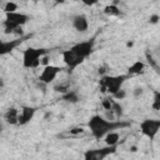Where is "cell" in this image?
Returning a JSON list of instances; mask_svg holds the SVG:
<instances>
[{"instance_id": "obj_1", "label": "cell", "mask_w": 160, "mask_h": 160, "mask_svg": "<svg viewBox=\"0 0 160 160\" xmlns=\"http://www.w3.org/2000/svg\"><path fill=\"white\" fill-rule=\"evenodd\" d=\"M45 55V51L39 48H26L22 51V66L25 69H38L40 66L41 58Z\"/></svg>"}, {"instance_id": "obj_2", "label": "cell", "mask_w": 160, "mask_h": 160, "mask_svg": "<svg viewBox=\"0 0 160 160\" xmlns=\"http://www.w3.org/2000/svg\"><path fill=\"white\" fill-rule=\"evenodd\" d=\"M89 129L91 131V134L100 139V138H104V135L106 132H109L110 130H114L112 129V122L108 121L105 118L100 116V115H95L90 119L89 121Z\"/></svg>"}, {"instance_id": "obj_3", "label": "cell", "mask_w": 160, "mask_h": 160, "mask_svg": "<svg viewBox=\"0 0 160 160\" xmlns=\"http://www.w3.org/2000/svg\"><path fill=\"white\" fill-rule=\"evenodd\" d=\"M124 76H115V75H108L101 79V91H106L110 95H115L119 90H121V86L124 84Z\"/></svg>"}, {"instance_id": "obj_4", "label": "cell", "mask_w": 160, "mask_h": 160, "mask_svg": "<svg viewBox=\"0 0 160 160\" xmlns=\"http://www.w3.org/2000/svg\"><path fill=\"white\" fill-rule=\"evenodd\" d=\"M139 129H140V132L144 136H146L150 140H152L159 132L160 120H158V119H145V120H142L140 122Z\"/></svg>"}, {"instance_id": "obj_5", "label": "cell", "mask_w": 160, "mask_h": 160, "mask_svg": "<svg viewBox=\"0 0 160 160\" xmlns=\"http://www.w3.org/2000/svg\"><path fill=\"white\" fill-rule=\"evenodd\" d=\"M28 21V15L22 14V12H12V14H6V19H5V26H6V31L12 32L14 30H18L19 26L24 25Z\"/></svg>"}, {"instance_id": "obj_6", "label": "cell", "mask_w": 160, "mask_h": 160, "mask_svg": "<svg viewBox=\"0 0 160 160\" xmlns=\"http://www.w3.org/2000/svg\"><path fill=\"white\" fill-rule=\"evenodd\" d=\"M61 71V68L56 66V65H48V66H44L42 70L40 71L39 74V80L44 84H50L54 80H56V78L59 76Z\"/></svg>"}, {"instance_id": "obj_7", "label": "cell", "mask_w": 160, "mask_h": 160, "mask_svg": "<svg viewBox=\"0 0 160 160\" xmlns=\"http://www.w3.org/2000/svg\"><path fill=\"white\" fill-rule=\"evenodd\" d=\"M71 50L80 58V59H86L91 51H92V42L90 41H80L78 44H75L74 46H71Z\"/></svg>"}, {"instance_id": "obj_8", "label": "cell", "mask_w": 160, "mask_h": 160, "mask_svg": "<svg viewBox=\"0 0 160 160\" xmlns=\"http://www.w3.org/2000/svg\"><path fill=\"white\" fill-rule=\"evenodd\" d=\"M61 59H62V62H64L66 66H69V68H75V66L80 65V64L84 61L82 59H80V58L71 50V48L68 49V50H64V51L61 52Z\"/></svg>"}, {"instance_id": "obj_9", "label": "cell", "mask_w": 160, "mask_h": 160, "mask_svg": "<svg viewBox=\"0 0 160 160\" xmlns=\"http://www.w3.org/2000/svg\"><path fill=\"white\" fill-rule=\"evenodd\" d=\"M114 148H105V149H98V150H88L84 155V160H102L108 154L111 152Z\"/></svg>"}, {"instance_id": "obj_10", "label": "cell", "mask_w": 160, "mask_h": 160, "mask_svg": "<svg viewBox=\"0 0 160 160\" xmlns=\"http://www.w3.org/2000/svg\"><path fill=\"white\" fill-rule=\"evenodd\" d=\"M72 28L76 31L84 32L89 29V20L85 15H76L72 18Z\"/></svg>"}, {"instance_id": "obj_11", "label": "cell", "mask_w": 160, "mask_h": 160, "mask_svg": "<svg viewBox=\"0 0 160 160\" xmlns=\"http://www.w3.org/2000/svg\"><path fill=\"white\" fill-rule=\"evenodd\" d=\"M35 110L32 108H22L19 110V124L24 125L28 124L32 118H34Z\"/></svg>"}, {"instance_id": "obj_12", "label": "cell", "mask_w": 160, "mask_h": 160, "mask_svg": "<svg viewBox=\"0 0 160 160\" xmlns=\"http://www.w3.org/2000/svg\"><path fill=\"white\" fill-rule=\"evenodd\" d=\"M4 120L10 125H18L19 124V110L15 108H11L5 111Z\"/></svg>"}, {"instance_id": "obj_13", "label": "cell", "mask_w": 160, "mask_h": 160, "mask_svg": "<svg viewBox=\"0 0 160 160\" xmlns=\"http://www.w3.org/2000/svg\"><path fill=\"white\" fill-rule=\"evenodd\" d=\"M120 140V134L118 131H114V130H110L109 132H106L104 135V142L106 146H110V148H115V145L119 142Z\"/></svg>"}, {"instance_id": "obj_14", "label": "cell", "mask_w": 160, "mask_h": 160, "mask_svg": "<svg viewBox=\"0 0 160 160\" xmlns=\"http://www.w3.org/2000/svg\"><path fill=\"white\" fill-rule=\"evenodd\" d=\"M144 69H145V64L140 60H136L129 66V72L130 74H140L144 71Z\"/></svg>"}, {"instance_id": "obj_15", "label": "cell", "mask_w": 160, "mask_h": 160, "mask_svg": "<svg viewBox=\"0 0 160 160\" xmlns=\"http://www.w3.org/2000/svg\"><path fill=\"white\" fill-rule=\"evenodd\" d=\"M2 10L5 14H12V12H18L19 11V4L14 2V1H8L4 4Z\"/></svg>"}, {"instance_id": "obj_16", "label": "cell", "mask_w": 160, "mask_h": 160, "mask_svg": "<svg viewBox=\"0 0 160 160\" xmlns=\"http://www.w3.org/2000/svg\"><path fill=\"white\" fill-rule=\"evenodd\" d=\"M104 12L109 16H118L120 14V9L116 6V4H109V5L105 6Z\"/></svg>"}, {"instance_id": "obj_17", "label": "cell", "mask_w": 160, "mask_h": 160, "mask_svg": "<svg viewBox=\"0 0 160 160\" xmlns=\"http://www.w3.org/2000/svg\"><path fill=\"white\" fill-rule=\"evenodd\" d=\"M84 132H85V130H84L82 128H74V129H71V130L69 131V134L72 135V136H79V135H81V134H84Z\"/></svg>"}, {"instance_id": "obj_18", "label": "cell", "mask_w": 160, "mask_h": 160, "mask_svg": "<svg viewBox=\"0 0 160 160\" xmlns=\"http://www.w3.org/2000/svg\"><path fill=\"white\" fill-rule=\"evenodd\" d=\"M159 20H160L159 14H152V15H150V24H158Z\"/></svg>"}, {"instance_id": "obj_19", "label": "cell", "mask_w": 160, "mask_h": 160, "mask_svg": "<svg viewBox=\"0 0 160 160\" xmlns=\"http://www.w3.org/2000/svg\"><path fill=\"white\" fill-rule=\"evenodd\" d=\"M5 51H8V45L0 41V55H1V54H4Z\"/></svg>"}, {"instance_id": "obj_20", "label": "cell", "mask_w": 160, "mask_h": 160, "mask_svg": "<svg viewBox=\"0 0 160 160\" xmlns=\"http://www.w3.org/2000/svg\"><path fill=\"white\" fill-rule=\"evenodd\" d=\"M129 150H130L131 152H136V151H138V146H136V145H131V146L129 148Z\"/></svg>"}, {"instance_id": "obj_21", "label": "cell", "mask_w": 160, "mask_h": 160, "mask_svg": "<svg viewBox=\"0 0 160 160\" xmlns=\"http://www.w3.org/2000/svg\"><path fill=\"white\" fill-rule=\"evenodd\" d=\"M132 46H134V41H132V40H130V41L126 42V48H128V49H131Z\"/></svg>"}, {"instance_id": "obj_22", "label": "cell", "mask_w": 160, "mask_h": 160, "mask_svg": "<svg viewBox=\"0 0 160 160\" xmlns=\"http://www.w3.org/2000/svg\"><path fill=\"white\" fill-rule=\"evenodd\" d=\"M0 130H1V122H0Z\"/></svg>"}]
</instances>
